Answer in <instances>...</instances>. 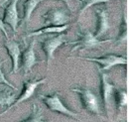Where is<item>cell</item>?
Instances as JSON below:
<instances>
[{
	"mask_svg": "<svg viewBox=\"0 0 129 122\" xmlns=\"http://www.w3.org/2000/svg\"><path fill=\"white\" fill-rule=\"evenodd\" d=\"M78 40L74 41L72 44H74V47L71 50V53H74L77 50L83 49V50H89V49H95L98 46L110 42L111 40H98L94 37V35L87 29L81 28L80 31L78 32Z\"/></svg>",
	"mask_w": 129,
	"mask_h": 122,
	"instance_id": "obj_1",
	"label": "cell"
},
{
	"mask_svg": "<svg viewBox=\"0 0 129 122\" xmlns=\"http://www.w3.org/2000/svg\"><path fill=\"white\" fill-rule=\"evenodd\" d=\"M40 98L44 101V103L47 105V107L51 111L59 112V113H62L64 115L70 116V117H75V118L78 117L77 112L72 111L68 107H66V105L63 103V101L61 100L60 94L58 92H55L52 95H43L42 94V95H40Z\"/></svg>",
	"mask_w": 129,
	"mask_h": 122,
	"instance_id": "obj_2",
	"label": "cell"
},
{
	"mask_svg": "<svg viewBox=\"0 0 129 122\" xmlns=\"http://www.w3.org/2000/svg\"><path fill=\"white\" fill-rule=\"evenodd\" d=\"M72 92L80 94L82 106L85 110L93 114H100L98 98L89 88H72Z\"/></svg>",
	"mask_w": 129,
	"mask_h": 122,
	"instance_id": "obj_3",
	"label": "cell"
},
{
	"mask_svg": "<svg viewBox=\"0 0 129 122\" xmlns=\"http://www.w3.org/2000/svg\"><path fill=\"white\" fill-rule=\"evenodd\" d=\"M44 26H63L66 25L69 20L70 15L68 11L63 8H53L46 14L42 16Z\"/></svg>",
	"mask_w": 129,
	"mask_h": 122,
	"instance_id": "obj_4",
	"label": "cell"
},
{
	"mask_svg": "<svg viewBox=\"0 0 129 122\" xmlns=\"http://www.w3.org/2000/svg\"><path fill=\"white\" fill-rule=\"evenodd\" d=\"M67 43L66 41V35H58L56 37H48L46 39H44L43 41H41V47L42 50L44 51L46 57H47V65L48 67L51 64V61L54 60V53L55 51L62 46L63 44Z\"/></svg>",
	"mask_w": 129,
	"mask_h": 122,
	"instance_id": "obj_5",
	"label": "cell"
},
{
	"mask_svg": "<svg viewBox=\"0 0 129 122\" xmlns=\"http://www.w3.org/2000/svg\"><path fill=\"white\" fill-rule=\"evenodd\" d=\"M99 72L100 76V95L103 101V105L105 108V112L109 116V105L111 102V98L113 96V92L115 86L109 81V76L101 71Z\"/></svg>",
	"mask_w": 129,
	"mask_h": 122,
	"instance_id": "obj_6",
	"label": "cell"
},
{
	"mask_svg": "<svg viewBox=\"0 0 129 122\" xmlns=\"http://www.w3.org/2000/svg\"><path fill=\"white\" fill-rule=\"evenodd\" d=\"M82 60L97 63L98 65L101 66V68L98 69V71H101V72L109 71L115 66H123L127 64V59L125 57L117 56V55H107L100 58H85Z\"/></svg>",
	"mask_w": 129,
	"mask_h": 122,
	"instance_id": "obj_7",
	"label": "cell"
},
{
	"mask_svg": "<svg viewBox=\"0 0 129 122\" xmlns=\"http://www.w3.org/2000/svg\"><path fill=\"white\" fill-rule=\"evenodd\" d=\"M46 80H47V78L36 79V80H25V81H24V83H23V88H22V92H21V93H20V95H19V96H17L16 99H15V101H14L10 106L8 107V108H7L3 113H1L0 115H2V114H4V113H6L8 110H10L11 108H13L14 106L18 105L19 103H21V102H23V101H25V100L29 99L33 94H34L36 87H37L38 85H40V84H42V83L46 82Z\"/></svg>",
	"mask_w": 129,
	"mask_h": 122,
	"instance_id": "obj_8",
	"label": "cell"
},
{
	"mask_svg": "<svg viewBox=\"0 0 129 122\" xmlns=\"http://www.w3.org/2000/svg\"><path fill=\"white\" fill-rule=\"evenodd\" d=\"M18 1H20V0H11V2L5 7L3 19H2L4 24L9 25L14 32L17 31L18 23L20 21V18L18 16V11H17Z\"/></svg>",
	"mask_w": 129,
	"mask_h": 122,
	"instance_id": "obj_9",
	"label": "cell"
},
{
	"mask_svg": "<svg viewBox=\"0 0 129 122\" xmlns=\"http://www.w3.org/2000/svg\"><path fill=\"white\" fill-rule=\"evenodd\" d=\"M5 48L7 50V53L12 61V70L11 74H15L19 70V62L21 57V48L20 45L17 43L15 40L7 39L5 42Z\"/></svg>",
	"mask_w": 129,
	"mask_h": 122,
	"instance_id": "obj_10",
	"label": "cell"
},
{
	"mask_svg": "<svg viewBox=\"0 0 129 122\" xmlns=\"http://www.w3.org/2000/svg\"><path fill=\"white\" fill-rule=\"evenodd\" d=\"M34 47H35V41H33L28 46V48L23 52L22 57H21L22 68H23V71L25 72V74H28L29 72H31L33 67L35 65H37L38 63H40L36 58Z\"/></svg>",
	"mask_w": 129,
	"mask_h": 122,
	"instance_id": "obj_11",
	"label": "cell"
},
{
	"mask_svg": "<svg viewBox=\"0 0 129 122\" xmlns=\"http://www.w3.org/2000/svg\"><path fill=\"white\" fill-rule=\"evenodd\" d=\"M97 15V30L94 34V37L98 39L105 35V33L109 29V20H108V11L104 8L96 9Z\"/></svg>",
	"mask_w": 129,
	"mask_h": 122,
	"instance_id": "obj_12",
	"label": "cell"
},
{
	"mask_svg": "<svg viewBox=\"0 0 129 122\" xmlns=\"http://www.w3.org/2000/svg\"><path fill=\"white\" fill-rule=\"evenodd\" d=\"M69 28V25H63V26H46L40 30L34 31L29 34H27V37H34V36H41L46 34H60L64 33V31Z\"/></svg>",
	"mask_w": 129,
	"mask_h": 122,
	"instance_id": "obj_13",
	"label": "cell"
},
{
	"mask_svg": "<svg viewBox=\"0 0 129 122\" xmlns=\"http://www.w3.org/2000/svg\"><path fill=\"white\" fill-rule=\"evenodd\" d=\"M12 88L7 86L3 87L0 89V105L4 106V105H8L10 106L16 99V94L14 93V92L11 90Z\"/></svg>",
	"mask_w": 129,
	"mask_h": 122,
	"instance_id": "obj_14",
	"label": "cell"
},
{
	"mask_svg": "<svg viewBox=\"0 0 129 122\" xmlns=\"http://www.w3.org/2000/svg\"><path fill=\"white\" fill-rule=\"evenodd\" d=\"M113 96H114L116 107L119 111L122 110L123 107L127 105V103H128V94H127L126 90L120 89V88H114Z\"/></svg>",
	"mask_w": 129,
	"mask_h": 122,
	"instance_id": "obj_15",
	"label": "cell"
},
{
	"mask_svg": "<svg viewBox=\"0 0 129 122\" xmlns=\"http://www.w3.org/2000/svg\"><path fill=\"white\" fill-rule=\"evenodd\" d=\"M42 1H45V0H27L23 4V7H24V22L26 23V25L29 24L34 10L36 9V7Z\"/></svg>",
	"mask_w": 129,
	"mask_h": 122,
	"instance_id": "obj_16",
	"label": "cell"
},
{
	"mask_svg": "<svg viewBox=\"0 0 129 122\" xmlns=\"http://www.w3.org/2000/svg\"><path fill=\"white\" fill-rule=\"evenodd\" d=\"M21 122H46L44 120L42 108L40 106H38L37 104H34L31 114L26 119L22 120Z\"/></svg>",
	"mask_w": 129,
	"mask_h": 122,
	"instance_id": "obj_17",
	"label": "cell"
},
{
	"mask_svg": "<svg viewBox=\"0 0 129 122\" xmlns=\"http://www.w3.org/2000/svg\"><path fill=\"white\" fill-rule=\"evenodd\" d=\"M127 15H126V10H124L123 12V18H122V22H121V26H120V33L118 35V42L120 43H123L126 41L127 39V29H128V26H127Z\"/></svg>",
	"mask_w": 129,
	"mask_h": 122,
	"instance_id": "obj_18",
	"label": "cell"
},
{
	"mask_svg": "<svg viewBox=\"0 0 129 122\" xmlns=\"http://www.w3.org/2000/svg\"><path fill=\"white\" fill-rule=\"evenodd\" d=\"M108 1H110V0H84V4L81 7L80 14H82L85 10H87L92 5H96V4H100V3H105V2H108Z\"/></svg>",
	"mask_w": 129,
	"mask_h": 122,
	"instance_id": "obj_19",
	"label": "cell"
},
{
	"mask_svg": "<svg viewBox=\"0 0 129 122\" xmlns=\"http://www.w3.org/2000/svg\"><path fill=\"white\" fill-rule=\"evenodd\" d=\"M5 61H1L0 62V83H3V84H5V85H7V86H9V87H11L12 89H14V90H17V88L13 85V84H11L7 79H6V77L4 76V74L2 73V71H1V66H2V64H4Z\"/></svg>",
	"mask_w": 129,
	"mask_h": 122,
	"instance_id": "obj_20",
	"label": "cell"
},
{
	"mask_svg": "<svg viewBox=\"0 0 129 122\" xmlns=\"http://www.w3.org/2000/svg\"><path fill=\"white\" fill-rule=\"evenodd\" d=\"M0 30L3 32V34H4V36L7 38V39H9V36H8V33H7V30H6V28H5V24H4V22L0 19Z\"/></svg>",
	"mask_w": 129,
	"mask_h": 122,
	"instance_id": "obj_21",
	"label": "cell"
},
{
	"mask_svg": "<svg viewBox=\"0 0 129 122\" xmlns=\"http://www.w3.org/2000/svg\"><path fill=\"white\" fill-rule=\"evenodd\" d=\"M61 1H63L64 4L67 5V7L71 9V3H70V0H61Z\"/></svg>",
	"mask_w": 129,
	"mask_h": 122,
	"instance_id": "obj_22",
	"label": "cell"
},
{
	"mask_svg": "<svg viewBox=\"0 0 129 122\" xmlns=\"http://www.w3.org/2000/svg\"><path fill=\"white\" fill-rule=\"evenodd\" d=\"M7 1H9V0H0V7H1V6H3Z\"/></svg>",
	"mask_w": 129,
	"mask_h": 122,
	"instance_id": "obj_23",
	"label": "cell"
}]
</instances>
